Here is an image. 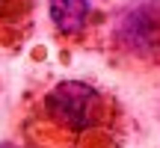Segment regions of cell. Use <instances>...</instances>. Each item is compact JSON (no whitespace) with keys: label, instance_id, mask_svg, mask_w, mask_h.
<instances>
[{"label":"cell","instance_id":"cell-1","mask_svg":"<svg viewBox=\"0 0 160 148\" xmlns=\"http://www.w3.org/2000/svg\"><path fill=\"white\" fill-rule=\"evenodd\" d=\"M27 148H125L128 125L119 101L83 80H59L27 104Z\"/></svg>","mask_w":160,"mask_h":148},{"label":"cell","instance_id":"cell-2","mask_svg":"<svg viewBox=\"0 0 160 148\" xmlns=\"http://www.w3.org/2000/svg\"><path fill=\"white\" fill-rule=\"evenodd\" d=\"M113 45L128 59L160 68V0H131L113 24Z\"/></svg>","mask_w":160,"mask_h":148},{"label":"cell","instance_id":"cell-3","mask_svg":"<svg viewBox=\"0 0 160 148\" xmlns=\"http://www.w3.org/2000/svg\"><path fill=\"white\" fill-rule=\"evenodd\" d=\"M48 15L57 39L71 47L86 45L98 30V9L92 0H48Z\"/></svg>","mask_w":160,"mask_h":148},{"label":"cell","instance_id":"cell-4","mask_svg":"<svg viewBox=\"0 0 160 148\" xmlns=\"http://www.w3.org/2000/svg\"><path fill=\"white\" fill-rule=\"evenodd\" d=\"M36 24V0H0V51H21Z\"/></svg>","mask_w":160,"mask_h":148},{"label":"cell","instance_id":"cell-5","mask_svg":"<svg viewBox=\"0 0 160 148\" xmlns=\"http://www.w3.org/2000/svg\"><path fill=\"white\" fill-rule=\"evenodd\" d=\"M0 148H18V145H12V142H0Z\"/></svg>","mask_w":160,"mask_h":148}]
</instances>
